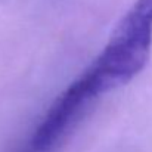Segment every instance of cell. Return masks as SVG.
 I'll use <instances>...</instances> for the list:
<instances>
[{
    "label": "cell",
    "mask_w": 152,
    "mask_h": 152,
    "mask_svg": "<svg viewBox=\"0 0 152 152\" xmlns=\"http://www.w3.org/2000/svg\"><path fill=\"white\" fill-rule=\"evenodd\" d=\"M152 46V19L132 6L115 27L99 58L83 74L96 95L134 78L148 64Z\"/></svg>",
    "instance_id": "obj_1"
},
{
    "label": "cell",
    "mask_w": 152,
    "mask_h": 152,
    "mask_svg": "<svg viewBox=\"0 0 152 152\" xmlns=\"http://www.w3.org/2000/svg\"><path fill=\"white\" fill-rule=\"evenodd\" d=\"M95 98H98V95L93 92L84 75L75 80L53 102L46 117L37 127L31 140L33 149L36 152H46L53 148L77 121L87 103Z\"/></svg>",
    "instance_id": "obj_2"
},
{
    "label": "cell",
    "mask_w": 152,
    "mask_h": 152,
    "mask_svg": "<svg viewBox=\"0 0 152 152\" xmlns=\"http://www.w3.org/2000/svg\"><path fill=\"white\" fill-rule=\"evenodd\" d=\"M133 6L152 19V0H136V3Z\"/></svg>",
    "instance_id": "obj_3"
}]
</instances>
